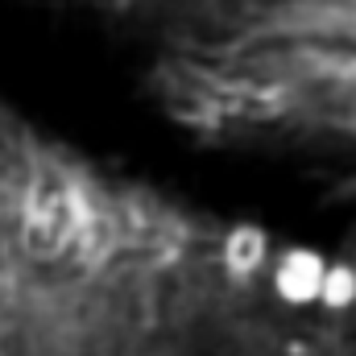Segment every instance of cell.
<instances>
[{
    "label": "cell",
    "mask_w": 356,
    "mask_h": 356,
    "mask_svg": "<svg viewBox=\"0 0 356 356\" xmlns=\"http://www.w3.org/2000/svg\"><path fill=\"white\" fill-rule=\"evenodd\" d=\"M327 261L315 249H290L282 253V261L273 269V290L282 302L290 307H307L323 298V282H327Z\"/></svg>",
    "instance_id": "1"
},
{
    "label": "cell",
    "mask_w": 356,
    "mask_h": 356,
    "mask_svg": "<svg viewBox=\"0 0 356 356\" xmlns=\"http://www.w3.org/2000/svg\"><path fill=\"white\" fill-rule=\"evenodd\" d=\"M224 261L232 273H253V269L266 261V232L253 228V224H241L228 232L224 241Z\"/></svg>",
    "instance_id": "2"
},
{
    "label": "cell",
    "mask_w": 356,
    "mask_h": 356,
    "mask_svg": "<svg viewBox=\"0 0 356 356\" xmlns=\"http://www.w3.org/2000/svg\"><path fill=\"white\" fill-rule=\"evenodd\" d=\"M323 307L332 311H344L356 302V269L353 266H332L327 269V282H323Z\"/></svg>",
    "instance_id": "3"
}]
</instances>
